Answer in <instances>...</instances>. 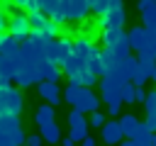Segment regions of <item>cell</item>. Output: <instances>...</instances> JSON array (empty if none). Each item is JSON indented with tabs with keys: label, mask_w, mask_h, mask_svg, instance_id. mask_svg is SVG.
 I'll return each mask as SVG.
<instances>
[{
	"label": "cell",
	"mask_w": 156,
	"mask_h": 146,
	"mask_svg": "<svg viewBox=\"0 0 156 146\" xmlns=\"http://www.w3.org/2000/svg\"><path fill=\"white\" fill-rule=\"evenodd\" d=\"M0 146H10V144H0Z\"/></svg>",
	"instance_id": "obj_41"
},
{
	"label": "cell",
	"mask_w": 156,
	"mask_h": 146,
	"mask_svg": "<svg viewBox=\"0 0 156 146\" xmlns=\"http://www.w3.org/2000/svg\"><path fill=\"white\" fill-rule=\"evenodd\" d=\"M46 58L54 61L56 66H61V41L58 39H49V44H46Z\"/></svg>",
	"instance_id": "obj_20"
},
{
	"label": "cell",
	"mask_w": 156,
	"mask_h": 146,
	"mask_svg": "<svg viewBox=\"0 0 156 146\" xmlns=\"http://www.w3.org/2000/svg\"><path fill=\"white\" fill-rule=\"evenodd\" d=\"M98 107H100V97H98L90 88H83L78 102H76V109L85 114V112H98Z\"/></svg>",
	"instance_id": "obj_14"
},
{
	"label": "cell",
	"mask_w": 156,
	"mask_h": 146,
	"mask_svg": "<svg viewBox=\"0 0 156 146\" xmlns=\"http://www.w3.org/2000/svg\"><path fill=\"white\" fill-rule=\"evenodd\" d=\"M10 39H12V36H10V32H0V46H5Z\"/></svg>",
	"instance_id": "obj_33"
},
{
	"label": "cell",
	"mask_w": 156,
	"mask_h": 146,
	"mask_svg": "<svg viewBox=\"0 0 156 146\" xmlns=\"http://www.w3.org/2000/svg\"><path fill=\"white\" fill-rule=\"evenodd\" d=\"M10 22H7V15H5V7H0V32H7Z\"/></svg>",
	"instance_id": "obj_31"
},
{
	"label": "cell",
	"mask_w": 156,
	"mask_h": 146,
	"mask_svg": "<svg viewBox=\"0 0 156 146\" xmlns=\"http://www.w3.org/2000/svg\"><path fill=\"white\" fill-rule=\"evenodd\" d=\"M54 117H56V107H54V105H49V102H44V105H41V107H37V112H34V122H37V127L49 124V122H56Z\"/></svg>",
	"instance_id": "obj_17"
},
{
	"label": "cell",
	"mask_w": 156,
	"mask_h": 146,
	"mask_svg": "<svg viewBox=\"0 0 156 146\" xmlns=\"http://www.w3.org/2000/svg\"><path fill=\"white\" fill-rule=\"evenodd\" d=\"M102 131V141L107 146H119L124 141V131H122V124L119 119H112V122H105V127L100 129Z\"/></svg>",
	"instance_id": "obj_11"
},
{
	"label": "cell",
	"mask_w": 156,
	"mask_h": 146,
	"mask_svg": "<svg viewBox=\"0 0 156 146\" xmlns=\"http://www.w3.org/2000/svg\"><path fill=\"white\" fill-rule=\"evenodd\" d=\"M15 83L20 88H29V85H39L41 75H39V61H24L20 56L17 71H15Z\"/></svg>",
	"instance_id": "obj_4"
},
{
	"label": "cell",
	"mask_w": 156,
	"mask_h": 146,
	"mask_svg": "<svg viewBox=\"0 0 156 146\" xmlns=\"http://www.w3.org/2000/svg\"><path fill=\"white\" fill-rule=\"evenodd\" d=\"M68 136H71L73 141L88 139V119H85L83 112H78L76 107L68 112Z\"/></svg>",
	"instance_id": "obj_9"
},
{
	"label": "cell",
	"mask_w": 156,
	"mask_h": 146,
	"mask_svg": "<svg viewBox=\"0 0 156 146\" xmlns=\"http://www.w3.org/2000/svg\"><path fill=\"white\" fill-rule=\"evenodd\" d=\"M146 90H144V85H136V92H134V97H136V102H146Z\"/></svg>",
	"instance_id": "obj_29"
},
{
	"label": "cell",
	"mask_w": 156,
	"mask_h": 146,
	"mask_svg": "<svg viewBox=\"0 0 156 146\" xmlns=\"http://www.w3.org/2000/svg\"><path fill=\"white\" fill-rule=\"evenodd\" d=\"M90 12V0H61V15L68 22H85Z\"/></svg>",
	"instance_id": "obj_7"
},
{
	"label": "cell",
	"mask_w": 156,
	"mask_h": 146,
	"mask_svg": "<svg viewBox=\"0 0 156 146\" xmlns=\"http://www.w3.org/2000/svg\"><path fill=\"white\" fill-rule=\"evenodd\" d=\"M39 75H41V80H49V83H58V78L63 75V71H61V66H56L54 61L44 58V61H39Z\"/></svg>",
	"instance_id": "obj_15"
},
{
	"label": "cell",
	"mask_w": 156,
	"mask_h": 146,
	"mask_svg": "<svg viewBox=\"0 0 156 146\" xmlns=\"http://www.w3.org/2000/svg\"><path fill=\"white\" fill-rule=\"evenodd\" d=\"M37 2H39V10H41L46 17H51V19L58 22V24L66 22V17L61 15V0H37Z\"/></svg>",
	"instance_id": "obj_16"
},
{
	"label": "cell",
	"mask_w": 156,
	"mask_h": 146,
	"mask_svg": "<svg viewBox=\"0 0 156 146\" xmlns=\"http://www.w3.org/2000/svg\"><path fill=\"white\" fill-rule=\"evenodd\" d=\"M37 90H39L41 100H44V102H49V105H54V107H56V105L63 100V92H61L58 83H49V80H41V83L37 85Z\"/></svg>",
	"instance_id": "obj_13"
},
{
	"label": "cell",
	"mask_w": 156,
	"mask_h": 146,
	"mask_svg": "<svg viewBox=\"0 0 156 146\" xmlns=\"http://www.w3.org/2000/svg\"><path fill=\"white\" fill-rule=\"evenodd\" d=\"M80 92H83V85H76V83H68L66 85V90H63V100L71 105V107H76V102H78V97H80Z\"/></svg>",
	"instance_id": "obj_21"
},
{
	"label": "cell",
	"mask_w": 156,
	"mask_h": 146,
	"mask_svg": "<svg viewBox=\"0 0 156 146\" xmlns=\"http://www.w3.org/2000/svg\"><path fill=\"white\" fill-rule=\"evenodd\" d=\"M154 80H156V63H154Z\"/></svg>",
	"instance_id": "obj_40"
},
{
	"label": "cell",
	"mask_w": 156,
	"mask_h": 146,
	"mask_svg": "<svg viewBox=\"0 0 156 146\" xmlns=\"http://www.w3.org/2000/svg\"><path fill=\"white\" fill-rule=\"evenodd\" d=\"M112 2H115V0H90V12H95V15L100 17V15H105V12L112 7Z\"/></svg>",
	"instance_id": "obj_23"
},
{
	"label": "cell",
	"mask_w": 156,
	"mask_h": 146,
	"mask_svg": "<svg viewBox=\"0 0 156 146\" xmlns=\"http://www.w3.org/2000/svg\"><path fill=\"white\" fill-rule=\"evenodd\" d=\"M24 107V97L20 92V88L15 85H0V117L2 114H20Z\"/></svg>",
	"instance_id": "obj_3"
},
{
	"label": "cell",
	"mask_w": 156,
	"mask_h": 146,
	"mask_svg": "<svg viewBox=\"0 0 156 146\" xmlns=\"http://www.w3.org/2000/svg\"><path fill=\"white\" fill-rule=\"evenodd\" d=\"M0 144H10V146H22L27 144L20 114H2L0 117Z\"/></svg>",
	"instance_id": "obj_2"
},
{
	"label": "cell",
	"mask_w": 156,
	"mask_h": 146,
	"mask_svg": "<svg viewBox=\"0 0 156 146\" xmlns=\"http://www.w3.org/2000/svg\"><path fill=\"white\" fill-rule=\"evenodd\" d=\"M134 71H136V56H124V58H119V61L110 68L107 75H115V78H119L122 83H132Z\"/></svg>",
	"instance_id": "obj_10"
},
{
	"label": "cell",
	"mask_w": 156,
	"mask_h": 146,
	"mask_svg": "<svg viewBox=\"0 0 156 146\" xmlns=\"http://www.w3.org/2000/svg\"><path fill=\"white\" fill-rule=\"evenodd\" d=\"M10 36L15 39V41H27L29 39V34H32V24H29V15L27 12H15L12 17H10Z\"/></svg>",
	"instance_id": "obj_8"
},
{
	"label": "cell",
	"mask_w": 156,
	"mask_h": 146,
	"mask_svg": "<svg viewBox=\"0 0 156 146\" xmlns=\"http://www.w3.org/2000/svg\"><path fill=\"white\" fill-rule=\"evenodd\" d=\"M144 124H146V129L154 134L156 131V109L154 112H146V119H144Z\"/></svg>",
	"instance_id": "obj_26"
},
{
	"label": "cell",
	"mask_w": 156,
	"mask_h": 146,
	"mask_svg": "<svg viewBox=\"0 0 156 146\" xmlns=\"http://www.w3.org/2000/svg\"><path fill=\"white\" fill-rule=\"evenodd\" d=\"M141 22H144V27L149 32H156V5H151V7H146L141 12Z\"/></svg>",
	"instance_id": "obj_22"
},
{
	"label": "cell",
	"mask_w": 156,
	"mask_h": 146,
	"mask_svg": "<svg viewBox=\"0 0 156 146\" xmlns=\"http://www.w3.org/2000/svg\"><path fill=\"white\" fill-rule=\"evenodd\" d=\"M41 141H44L41 134H29V136H27V144H29V146H41Z\"/></svg>",
	"instance_id": "obj_30"
},
{
	"label": "cell",
	"mask_w": 156,
	"mask_h": 146,
	"mask_svg": "<svg viewBox=\"0 0 156 146\" xmlns=\"http://www.w3.org/2000/svg\"><path fill=\"white\" fill-rule=\"evenodd\" d=\"M107 114H112V117L122 114V102H112V105H107Z\"/></svg>",
	"instance_id": "obj_28"
},
{
	"label": "cell",
	"mask_w": 156,
	"mask_h": 146,
	"mask_svg": "<svg viewBox=\"0 0 156 146\" xmlns=\"http://www.w3.org/2000/svg\"><path fill=\"white\" fill-rule=\"evenodd\" d=\"M119 124H122V131H124L127 139H134L136 131H139V127H141V122H139L134 114H122V117H119Z\"/></svg>",
	"instance_id": "obj_19"
},
{
	"label": "cell",
	"mask_w": 156,
	"mask_h": 146,
	"mask_svg": "<svg viewBox=\"0 0 156 146\" xmlns=\"http://www.w3.org/2000/svg\"><path fill=\"white\" fill-rule=\"evenodd\" d=\"M136 146H154V141H151V136H149V139H144V141H136Z\"/></svg>",
	"instance_id": "obj_36"
},
{
	"label": "cell",
	"mask_w": 156,
	"mask_h": 146,
	"mask_svg": "<svg viewBox=\"0 0 156 146\" xmlns=\"http://www.w3.org/2000/svg\"><path fill=\"white\" fill-rule=\"evenodd\" d=\"M151 5H154L151 0H139V2H136V7H139V12H144V10H146V7H151Z\"/></svg>",
	"instance_id": "obj_32"
},
{
	"label": "cell",
	"mask_w": 156,
	"mask_h": 146,
	"mask_svg": "<svg viewBox=\"0 0 156 146\" xmlns=\"http://www.w3.org/2000/svg\"><path fill=\"white\" fill-rule=\"evenodd\" d=\"M39 134L46 144H61V129L56 122H49V124H41L39 127Z\"/></svg>",
	"instance_id": "obj_18"
},
{
	"label": "cell",
	"mask_w": 156,
	"mask_h": 146,
	"mask_svg": "<svg viewBox=\"0 0 156 146\" xmlns=\"http://www.w3.org/2000/svg\"><path fill=\"white\" fill-rule=\"evenodd\" d=\"M134 92H136V85H134V83H124V85H122V105H124V102H127V105H129V102H136Z\"/></svg>",
	"instance_id": "obj_24"
},
{
	"label": "cell",
	"mask_w": 156,
	"mask_h": 146,
	"mask_svg": "<svg viewBox=\"0 0 156 146\" xmlns=\"http://www.w3.org/2000/svg\"><path fill=\"white\" fill-rule=\"evenodd\" d=\"M100 100L105 105H112V102H122V80L115 78V75H102L100 78Z\"/></svg>",
	"instance_id": "obj_6"
},
{
	"label": "cell",
	"mask_w": 156,
	"mask_h": 146,
	"mask_svg": "<svg viewBox=\"0 0 156 146\" xmlns=\"http://www.w3.org/2000/svg\"><path fill=\"white\" fill-rule=\"evenodd\" d=\"M124 19H127V10H124V0H115L112 7L98 17V27L102 32L107 29H122L124 27Z\"/></svg>",
	"instance_id": "obj_5"
},
{
	"label": "cell",
	"mask_w": 156,
	"mask_h": 146,
	"mask_svg": "<svg viewBox=\"0 0 156 146\" xmlns=\"http://www.w3.org/2000/svg\"><path fill=\"white\" fill-rule=\"evenodd\" d=\"M119 146H136V141H134V139H127V141H122Z\"/></svg>",
	"instance_id": "obj_37"
},
{
	"label": "cell",
	"mask_w": 156,
	"mask_h": 146,
	"mask_svg": "<svg viewBox=\"0 0 156 146\" xmlns=\"http://www.w3.org/2000/svg\"><path fill=\"white\" fill-rule=\"evenodd\" d=\"M22 146H29V144H22Z\"/></svg>",
	"instance_id": "obj_42"
},
{
	"label": "cell",
	"mask_w": 156,
	"mask_h": 146,
	"mask_svg": "<svg viewBox=\"0 0 156 146\" xmlns=\"http://www.w3.org/2000/svg\"><path fill=\"white\" fill-rule=\"evenodd\" d=\"M151 2H154V5H156V0H151Z\"/></svg>",
	"instance_id": "obj_43"
},
{
	"label": "cell",
	"mask_w": 156,
	"mask_h": 146,
	"mask_svg": "<svg viewBox=\"0 0 156 146\" xmlns=\"http://www.w3.org/2000/svg\"><path fill=\"white\" fill-rule=\"evenodd\" d=\"M12 2H15V5H17V7H24V5H27V2H29V0H12Z\"/></svg>",
	"instance_id": "obj_38"
},
{
	"label": "cell",
	"mask_w": 156,
	"mask_h": 146,
	"mask_svg": "<svg viewBox=\"0 0 156 146\" xmlns=\"http://www.w3.org/2000/svg\"><path fill=\"white\" fill-rule=\"evenodd\" d=\"M61 146H76V141L71 136H61Z\"/></svg>",
	"instance_id": "obj_34"
},
{
	"label": "cell",
	"mask_w": 156,
	"mask_h": 146,
	"mask_svg": "<svg viewBox=\"0 0 156 146\" xmlns=\"http://www.w3.org/2000/svg\"><path fill=\"white\" fill-rule=\"evenodd\" d=\"M151 141H154V146H156V134H151Z\"/></svg>",
	"instance_id": "obj_39"
},
{
	"label": "cell",
	"mask_w": 156,
	"mask_h": 146,
	"mask_svg": "<svg viewBox=\"0 0 156 146\" xmlns=\"http://www.w3.org/2000/svg\"><path fill=\"white\" fill-rule=\"evenodd\" d=\"M105 122H107V119H105V114H102V112H93V117H90V124H93V127L102 129V127H105Z\"/></svg>",
	"instance_id": "obj_25"
},
{
	"label": "cell",
	"mask_w": 156,
	"mask_h": 146,
	"mask_svg": "<svg viewBox=\"0 0 156 146\" xmlns=\"http://www.w3.org/2000/svg\"><path fill=\"white\" fill-rule=\"evenodd\" d=\"M80 146H95V139H93V136H88V139H83V141H80Z\"/></svg>",
	"instance_id": "obj_35"
},
{
	"label": "cell",
	"mask_w": 156,
	"mask_h": 146,
	"mask_svg": "<svg viewBox=\"0 0 156 146\" xmlns=\"http://www.w3.org/2000/svg\"><path fill=\"white\" fill-rule=\"evenodd\" d=\"M127 34H129V46H132V51H136V54L144 51L146 44L151 41V32H149L144 24H141V27H132Z\"/></svg>",
	"instance_id": "obj_12"
},
{
	"label": "cell",
	"mask_w": 156,
	"mask_h": 146,
	"mask_svg": "<svg viewBox=\"0 0 156 146\" xmlns=\"http://www.w3.org/2000/svg\"><path fill=\"white\" fill-rule=\"evenodd\" d=\"M144 107H146V112H154V109H156V90L146 95V102H144Z\"/></svg>",
	"instance_id": "obj_27"
},
{
	"label": "cell",
	"mask_w": 156,
	"mask_h": 146,
	"mask_svg": "<svg viewBox=\"0 0 156 146\" xmlns=\"http://www.w3.org/2000/svg\"><path fill=\"white\" fill-rule=\"evenodd\" d=\"M100 41H102V51L117 56V58H124V56H132V46H129V34L124 29H107L100 34Z\"/></svg>",
	"instance_id": "obj_1"
}]
</instances>
